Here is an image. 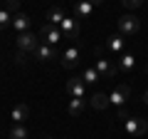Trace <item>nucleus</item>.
I'll list each match as a JSON object with an SVG mask.
<instances>
[{"label": "nucleus", "mask_w": 148, "mask_h": 139, "mask_svg": "<svg viewBox=\"0 0 148 139\" xmlns=\"http://www.w3.org/2000/svg\"><path fill=\"white\" fill-rule=\"evenodd\" d=\"M67 112L72 114V117H79V114L84 112V97H69Z\"/></svg>", "instance_id": "nucleus-17"}, {"label": "nucleus", "mask_w": 148, "mask_h": 139, "mask_svg": "<svg viewBox=\"0 0 148 139\" xmlns=\"http://www.w3.org/2000/svg\"><path fill=\"white\" fill-rule=\"evenodd\" d=\"M64 17H67V15H64V10H62V8H49V10H47V15H45V20H47L49 25L59 27Z\"/></svg>", "instance_id": "nucleus-15"}, {"label": "nucleus", "mask_w": 148, "mask_h": 139, "mask_svg": "<svg viewBox=\"0 0 148 139\" xmlns=\"http://www.w3.org/2000/svg\"><path fill=\"white\" fill-rule=\"evenodd\" d=\"M59 30H62V35L67 40H77L79 38V20H77V17H64L62 20V25H59Z\"/></svg>", "instance_id": "nucleus-9"}, {"label": "nucleus", "mask_w": 148, "mask_h": 139, "mask_svg": "<svg viewBox=\"0 0 148 139\" xmlns=\"http://www.w3.org/2000/svg\"><path fill=\"white\" fill-rule=\"evenodd\" d=\"M12 60H15V65H25V62H27V55L17 50V52H15V57H12Z\"/></svg>", "instance_id": "nucleus-23"}, {"label": "nucleus", "mask_w": 148, "mask_h": 139, "mask_svg": "<svg viewBox=\"0 0 148 139\" xmlns=\"http://www.w3.org/2000/svg\"><path fill=\"white\" fill-rule=\"evenodd\" d=\"M27 117H30V107H27L25 102H17L15 107H12V112H10V119L15 124H25Z\"/></svg>", "instance_id": "nucleus-12"}, {"label": "nucleus", "mask_w": 148, "mask_h": 139, "mask_svg": "<svg viewBox=\"0 0 148 139\" xmlns=\"http://www.w3.org/2000/svg\"><path fill=\"white\" fill-rule=\"evenodd\" d=\"M138 30H141V20L136 15H121L119 17V32L123 38H133V35H138Z\"/></svg>", "instance_id": "nucleus-2"}, {"label": "nucleus", "mask_w": 148, "mask_h": 139, "mask_svg": "<svg viewBox=\"0 0 148 139\" xmlns=\"http://www.w3.org/2000/svg\"><path fill=\"white\" fill-rule=\"evenodd\" d=\"M128 97H131V87H128V85H116L114 90L109 92V99H111V104H114L116 109L126 104Z\"/></svg>", "instance_id": "nucleus-7"}, {"label": "nucleus", "mask_w": 148, "mask_h": 139, "mask_svg": "<svg viewBox=\"0 0 148 139\" xmlns=\"http://www.w3.org/2000/svg\"><path fill=\"white\" fill-rule=\"evenodd\" d=\"M30 134H27V129H25V124H12V129H10V139H27Z\"/></svg>", "instance_id": "nucleus-20"}, {"label": "nucleus", "mask_w": 148, "mask_h": 139, "mask_svg": "<svg viewBox=\"0 0 148 139\" xmlns=\"http://www.w3.org/2000/svg\"><path fill=\"white\" fill-rule=\"evenodd\" d=\"M126 117H128V112H126L123 107H119V109H116V119H126Z\"/></svg>", "instance_id": "nucleus-25"}, {"label": "nucleus", "mask_w": 148, "mask_h": 139, "mask_svg": "<svg viewBox=\"0 0 148 139\" xmlns=\"http://www.w3.org/2000/svg\"><path fill=\"white\" fill-rule=\"evenodd\" d=\"M12 27L17 30V35H20V32H27V27H30V15H27V13H17V15L12 17Z\"/></svg>", "instance_id": "nucleus-18"}, {"label": "nucleus", "mask_w": 148, "mask_h": 139, "mask_svg": "<svg viewBox=\"0 0 148 139\" xmlns=\"http://www.w3.org/2000/svg\"><path fill=\"white\" fill-rule=\"evenodd\" d=\"M40 35H42V42H47V45H54V47H57V45L64 40L62 30H59V27H54V25H49V22H45V25H42Z\"/></svg>", "instance_id": "nucleus-6"}, {"label": "nucleus", "mask_w": 148, "mask_h": 139, "mask_svg": "<svg viewBox=\"0 0 148 139\" xmlns=\"http://www.w3.org/2000/svg\"><path fill=\"white\" fill-rule=\"evenodd\" d=\"M79 57H82V50L77 47V45H72V47H67V50H64L62 55H59V62H62V67L72 70V67H77Z\"/></svg>", "instance_id": "nucleus-8"}, {"label": "nucleus", "mask_w": 148, "mask_h": 139, "mask_svg": "<svg viewBox=\"0 0 148 139\" xmlns=\"http://www.w3.org/2000/svg\"><path fill=\"white\" fill-rule=\"evenodd\" d=\"M67 95L69 97H84V80L82 77H72L67 82Z\"/></svg>", "instance_id": "nucleus-14"}, {"label": "nucleus", "mask_w": 148, "mask_h": 139, "mask_svg": "<svg viewBox=\"0 0 148 139\" xmlns=\"http://www.w3.org/2000/svg\"><path fill=\"white\" fill-rule=\"evenodd\" d=\"M82 80H84V85H94V82H99V72H96V67H84V75H82Z\"/></svg>", "instance_id": "nucleus-19"}, {"label": "nucleus", "mask_w": 148, "mask_h": 139, "mask_svg": "<svg viewBox=\"0 0 148 139\" xmlns=\"http://www.w3.org/2000/svg\"><path fill=\"white\" fill-rule=\"evenodd\" d=\"M116 67L121 70V72H133V67H136V57H133V52H121L116 57Z\"/></svg>", "instance_id": "nucleus-13"}, {"label": "nucleus", "mask_w": 148, "mask_h": 139, "mask_svg": "<svg viewBox=\"0 0 148 139\" xmlns=\"http://www.w3.org/2000/svg\"><path fill=\"white\" fill-rule=\"evenodd\" d=\"M17 5H20V3H17V0H8V10H10V13H15V15H17Z\"/></svg>", "instance_id": "nucleus-24"}, {"label": "nucleus", "mask_w": 148, "mask_h": 139, "mask_svg": "<svg viewBox=\"0 0 148 139\" xmlns=\"http://www.w3.org/2000/svg\"><path fill=\"white\" fill-rule=\"evenodd\" d=\"M91 13H94L91 0H77V3H74V17H77V20H89Z\"/></svg>", "instance_id": "nucleus-11"}, {"label": "nucleus", "mask_w": 148, "mask_h": 139, "mask_svg": "<svg viewBox=\"0 0 148 139\" xmlns=\"http://www.w3.org/2000/svg\"><path fill=\"white\" fill-rule=\"evenodd\" d=\"M42 139H54V137H42Z\"/></svg>", "instance_id": "nucleus-28"}, {"label": "nucleus", "mask_w": 148, "mask_h": 139, "mask_svg": "<svg viewBox=\"0 0 148 139\" xmlns=\"http://www.w3.org/2000/svg\"><path fill=\"white\" fill-rule=\"evenodd\" d=\"M15 45H17V50L20 52H35L37 47H40V40H37V35H32V32H20L15 38Z\"/></svg>", "instance_id": "nucleus-3"}, {"label": "nucleus", "mask_w": 148, "mask_h": 139, "mask_svg": "<svg viewBox=\"0 0 148 139\" xmlns=\"http://www.w3.org/2000/svg\"><path fill=\"white\" fill-rule=\"evenodd\" d=\"M121 3H123V8H131L133 10V8H141L146 0H121Z\"/></svg>", "instance_id": "nucleus-22"}, {"label": "nucleus", "mask_w": 148, "mask_h": 139, "mask_svg": "<svg viewBox=\"0 0 148 139\" xmlns=\"http://www.w3.org/2000/svg\"><path fill=\"white\" fill-rule=\"evenodd\" d=\"M104 52H106V55H116V57H119L121 52H126V40H123L121 32H116V35H109V38H106Z\"/></svg>", "instance_id": "nucleus-5"}, {"label": "nucleus", "mask_w": 148, "mask_h": 139, "mask_svg": "<svg viewBox=\"0 0 148 139\" xmlns=\"http://www.w3.org/2000/svg\"><path fill=\"white\" fill-rule=\"evenodd\" d=\"M32 55H35V60H37V62H49V60L59 57L57 47H54V45H47V42H40V47H37Z\"/></svg>", "instance_id": "nucleus-10"}, {"label": "nucleus", "mask_w": 148, "mask_h": 139, "mask_svg": "<svg viewBox=\"0 0 148 139\" xmlns=\"http://www.w3.org/2000/svg\"><path fill=\"white\" fill-rule=\"evenodd\" d=\"M91 107L94 109H109L111 107V99H109V95H106V92H96L94 97H91Z\"/></svg>", "instance_id": "nucleus-16"}, {"label": "nucleus", "mask_w": 148, "mask_h": 139, "mask_svg": "<svg viewBox=\"0 0 148 139\" xmlns=\"http://www.w3.org/2000/svg\"><path fill=\"white\" fill-rule=\"evenodd\" d=\"M94 67H96V72H99L101 80H111V77L119 72L116 62H114V60H109V57H99V60L94 62Z\"/></svg>", "instance_id": "nucleus-4"}, {"label": "nucleus", "mask_w": 148, "mask_h": 139, "mask_svg": "<svg viewBox=\"0 0 148 139\" xmlns=\"http://www.w3.org/2000/svg\"><path fill=\"white\" fill-rule=\"evenodd\" d=\"M8 25H12V13L8 8H0V30H5Z\"/></svg>", "instance_id": "nucleus-21"}, {"label": "nucleus", "mask_w": 148, "mask_h": 139, "mask_svg": "<svg viewBox=\"0 0 148 139\" xmlns=\"http://www.w3.org/2000/svg\"><path fill=\"white\" fill-rule=\"evenodd\" d=\"M143 102H146V107H148V90H146V95H143Z\"/></svg>", "instance_id": "nucleus-27"}, {"label": "nucleus", "mask_w": 148, "mask_h": 139, "mask_svg": "<svg viewBox=\"0 0 148 139\" xmlns=\"http://www.w3.org/2000/svg\"><path fill=\"white\" fill-rule=\"evenodd\" d=\"M101 3H104V0H91V5H94V8H96V5H101Z\"/></svg>", "instance_id": "nucleus-26"}, {"label": "nucleus", "mask_w": 148, "mask_h": 139, "mask_svg": "<svg viewBox=\"0 0 148 139\" xmlns=\"http://www.w3.org/2000/svg\"><path fill=\"white\" fill-rule=\"evenodd\" d=\"M123 129H126V134L131 139H138V137H143V134L148 132V119H143V117H126L123 119Z\"/></svg>", "instance_id": "nucleus-1"}]
</instances>
